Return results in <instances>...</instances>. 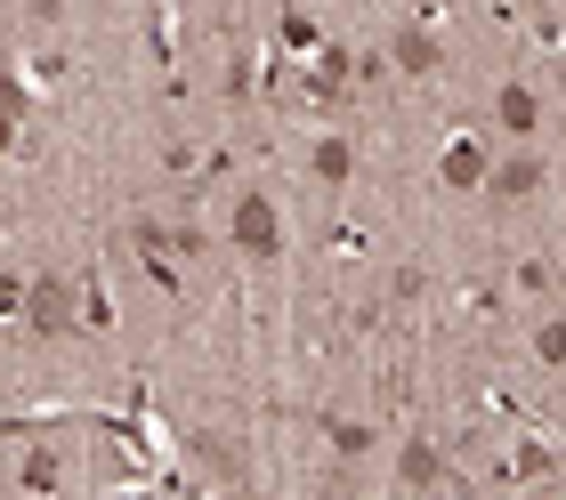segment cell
<instances>
[{
	"label": "cell",
	"mask_w": 566,
	"mask_h": 500,
	"mask_svg": "<svg viewBox=\"0 0 566 500\" xmlns=\"http://www.w3.org/2000/svg\"><path fill=\"white\" fill-rule=\"evenodd\" d=\"M0 315H24V283L9 267H0Z\"/></svg>",
	"instance_id": "14"
},
{
	"label": "cell",
	"mask_w": 566,
	"mask_h": 500,
	"mask_svg": "<svg viewBox=\"0 0 566 500\" xmlns=\"http://www.w3.org/2000/svg\"><path fill=\"white\" fill-rule=\"evenodd\" d=\"M534 355H543V363H566V323H543V331H534Z\"/></svg>",
	"instance_id": "11"
},
{
	"label": "cell",
	"mask_w": 566,
	"mask_h": 500,
	"mask_svg": "<svg viewBox=\"0 0 566 500\" xmlns=\"http://www.w3.org/2000/svg\"><path fill=\"white\" fill-rule=\"evenodd\" d=\"M485 187H494V202H526V194H543V162H534V153H510L502 170H485Z\"/></svg>",
	"instance_id": "3"
},
{
	"label": "cell",
	"mask_w": 566,
	"mask_h": 500,
	"mask_svg": "<svg viewBox=\"0 0 566 500\" xmlns=\"http://www.w3.org/2000/svg\"><path fill=\"white\" fill-rule=\"evenodd\" d=\"M324 428H332L340 453H373V428H365V419H324Z\"/></svg>",
	"instance_id": "10"
},
{
	"label": "cell",
	"mask_w": 566,
	"mask_h": 500,
	"mask_svg": "<svg viewBox=\"0 0 566 500\" xmlns=\"http://www.w3.org/2000/svg\"><path fill=\"white\" fill-rule=\"evenodd\" d=\"M534 500H543V492H534Z\"/></svg>",
	"instance_id": "15"
},
{
	"label": "cell",
	"mask_w": 566,
	"mask_h": 500,
	"mask_svg": "<svg viewBox=\"0 0 566 500\" xmlns=\"http://www.w3.org/2000/svg\"><path fill=\"white\" fill-rule=\"evenodd\" d=\"M283 41H292V49H324V33L307 17H283Z\"/></svg>",
	"instance_id": "13"
},
{
	"label": "cell",
	"mask_w": 566,
	"mask_h": 500,
	"mask_svg": "<svg viewBox=\"0 0 566 500\" xmlns=\"http://www.w3.org/2000/svg\"><path fill=\"white\" fill-rule=\"evenodd\" d=\"M389 57L405 65V73H429L437 65V41H429V24H397V49Z\"/></svg>",
	"instance_id": "6"
},
{
	"label": "cell",
	"mask_w": 566,
	"mask_h": 500,
	"mask_svg": "<svg viewBox=\"0 0 566 500\" xmlns=\"http://www.w3.org/2000/svg\"><path fill=\"white\" fill-rule=\"evenodd\" d=\"M73 315H82V307H73V283H65V275L24 283V323H33L41 339H65V331H73Z\"/></svg>",
	"instance_id": "1"
},
{
	"label": "cell",
	"mask_w": 566,
	"mask_h": 500,
	"mask_svg": "<svg viewBox=\"0 0 566 500\" xmlns=\"http://www.w3.org/2000/svg\"><path fill=\"white\" fill-rule=\"evenodd\" d=\"M235 251L243 258H275L283 251V226H275V202L268 194H243L235 202Z\"/></svg>",
	"instance_id": "2"
},
{
	"label": "cell",
	"mask_w": 566,
	"mask_h": 500,
	"mask_svg": "<svg viewBox=\"0 0 566 500\" xmlns=\"http://www.w3.org/2000/svg\"><path fill=\"white\" fill-rule=\"evenodd\" d=\"M534 121H543V97H534L526 82H510V89H502V129H518V138H526Z\"/></svg>",
	"instance_id": "7"
},
{
	"label": "cell",
	"mask_w": 566,
	"mask_h": 500,
	"mask_svg": "<svg viewBox=\"0 0 566 500\" xmlns=\"http://www.w3.org/2000/svg\"><path fill=\"white\" fill-rule=\"evenodd\" d=\"M348 162H356V153H348L340 138H324V146H316V178H324V187H340V178H348Z\"/></svg>",
	"instance_id": "9"
},
{
	"label": "cell",
	"mask_w": 566,
	"mask_h": 500,
	"mask_svg": "<svg viewBox=\"0 0 566 500\" xmlns=\"http://www.w3.org/2000/svg\"><path fill=\"white\" fill-rule=\"evenodd\" d=\"M446 187H485V153L478 146H446Z\"/></svg>",
	"instance_id": "8"
},
{
	"label": "cell",
	"mask_w": 566,
	"mask_h": 500,
	"mask_svg": "<svg viewBox=\"0 0 566 500\" xmlns=\"http://www.w3.org/2000/svg\"><path fill=\"white\" fill-rule=\"evenodd\" d=\"M17 492L24 500H57V453H49V444H33V453L17 460Z\"/></svg>",
	"instance_id": "5"
},
{
	"label": "cell",
	"mask_w": 566,
	"mask_h": 500,
	"mask_svg": "<svg viewBox=\"0 0 566 500\" xmlns=\"http://www.w3.org/2000/svg\"><path fill=\"white\" fill-rule=\"evenodd\" d=\"M397 477H405V492H429V485H446V453H437L429 436H413V444H405V460H397Z\"/></svg>",
	"instance_id": "4"
},
{
	"label": "cell",
	"mask_w": 566,
	"mask_h": 500,
	"mask_svg": "<svg viewBox=\"0 0 566 500\" xmlns=\"http://www.w3.org/2000/svg\"><path fill=\"white\" fill-rule=\"evenodd\" d=\"M17 114H24V97L0 89V153H9V138H17Z\"/></svg>",
	"instance_id": "12"
}]
</instances>
